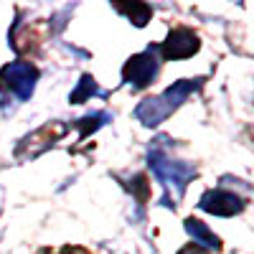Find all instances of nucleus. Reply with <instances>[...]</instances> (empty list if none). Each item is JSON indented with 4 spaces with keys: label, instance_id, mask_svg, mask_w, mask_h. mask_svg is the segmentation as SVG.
Returning a JSON list of instances; mask_svg holds the SVG:
<instances>
[{
    "label": "nucleus",
    "instance_id": "0eeeda50",
    "mask_svg": "<svg viewBox=\"0 0 254 254\" xmlns=\"http://www.w3.org/2000/svg\"><path fill=\"white\" fill-rule=\"evenodd\" d=\"M66 130H69L66 125L51 122V125H46V127H41L38 132H33L31 137H26V140H23V145L18 147V153H23L26 147H28V150H31V155H38L41 150H46L49 145H54L56 140H61L64 135H66Z\"/></svg>",
    "mask_w": 254,
    "mask_h": 254
},
{
    "label": "nucleus",
    "instance_id": "f8f14e48",
    "mask_svg": "<svg viewBox=\"0 0 254 254\" xmlns=\"http://www.w3.org/2000/svg\"><path fill=\"white\" fill-rule=\"evenodd\" d=\"M178 254H206V249H201V247H196V244H186Z\"/></svg>",
    "mask_w": 254,
    "mask_h": 254
},
{
    "label": "nucleus",
    "instance_id": "423d86ee",
    "mask_svg": "<svg viewBox=\"0 0 254 254\" xmlns=\"http://www.w3.org/2000/svg\"><path fill=\"white\" fill-rule=\"evenodd\" d=\"M198 206L203 211H208V214H216V216H234L239 214V211H244L247 201L237 193H231V190H206V193L201 196Z\"/></svg>",
    "mask_w": 254,
    "mask_h": 254
},
{
    "label": "nucleus",
    "instance_id": "1a4fd4ad",
    "mask_svg": "<svg viewBox=\"0 0 254 254\" xmlns=\"http://www.w3.org/2000/svg\"><path fill=\"white\" fill-rule=\"evenodd\" d=\"M186 231L193 237V244H196V247H201V249L206 247V249L221 252V239H219L203 221H198V219H186Z\"/></svg>",
    "mask_w": 254,
    "mask_h": 254
},
{
    "label": "nucleus",
    "instance_id": "6e6552de",
    "mask_svg": "<svg viewBox=\"0 0 254 254\" xmlns=\"http://www.w3.org/2000/svg\"><path fill=\"white\" fill-rule=\"evenodd\" d=\"M46 38V31L41 23H18L13 33V46L18 54H36Z\"/></svg>",
    "mask_w": 254,
    "mask_h": 254
},
{
    "label": "nucleus",
    "instance_id": "9d476101",
    "mask_svg": "<svg viewBox=\"0 0 254 254\" xmlns=\"http://www.w3.org/2000/svg\"><path fill=\"white\" fill-rule=\"evenodd\" d=\"M120 13H127L132 20H135V26H145L147 20H150V5H145V3H132V5H122V3H117L115 5Z\"/></svg>",
    "mask_w": 254,
    "mask_h": 254
},
{
    "label": "nucleus",
    "instance_id": "f257e3e1",
    "mask_svg": "<svg viewBox=\"0 0 254 254\" xmlns=\"http://www.w3.org/2000/svg\"><path fill=\"white\" fill-rule=\"evenodd\" d=\"M198 87H201V79H181L178 84L168 87L160 97L145 99L140 107L135 110V115H137V120H140L142 125L153 127V125L163 122V120L171 115L176 107H181V102H186L188 94H193Z\"/></svg>",
    "mask_w": 254,
    "mask_h": 254
},
{
    "label": "nucleus",
    "instance_id": "7ed1b4c3",
    "mask_svg": "<svg viewBox=\"0 0 254 254\" xmlns=\"http://www.w3.org/2000/svg\"><path fill=\"white\" fill-rule=\"evenodd\" d=\"M158 66H160V61L155 56V49H147L142 54H135L127 59V64L122 66V79L127 84H132V89H142L155 81Z\"/></svg>",
    "mask_w": 254,
    "mask_h": 254
},
{
    "label": "nucleus",
    "instance_id": "20e7f679",
    "mask_svg": "<svg viewBox=\"0 0 254 254\" xmlns=\"http://www.w3.org/2000/svg\"><path fill=\"white\" fill-rule=\"evenodd\" d=\"M201 46V41L198 36L186 28V26H178L173 28L171 33H168V38L163 41V46H160V56L165 61H176V59H188V56H193Z\"/></svg>",
    "mask_w": 254,
    "mask_h": 254
},
{
    "label": "nucleus",
    "instance_id": "39448f33",
    "mask_svg": "<svg viewBox=\"0 0 254 254\" xmlns=\"http://www.w3.org/2000/svg\"><path fill=\"white\" fill-rule=\"evenodd\" d=\"M150 165H153L155 176H158L168 188H173V186H176V193H181V190L186 188V183L196 176V171H193L190 165L173 163V160L160 158V155H153V158H150Z\"/></svg>",
    "mask_w": 254,
    "mask_h": 254
},
{
    "label": "nucleus",
    "instance_id": "9b49d317",
    "mask_svg": "<svg viewBox=\"0 0 254 254\" xmlns=\"http://www.w3.org/2000/svg\"><path fill=\"white\" fill-rule=\"evenodd\" d=\"M99 92V87H97V81L92 79V76H81V81H79V89L71 94V102L74 104H79V102H84L89 94H97Z\"/></svg>",
    "mask_w": 254,
    "mask_h": 254
},
{
    "label": "nucleus",
    "instance_id": "f03ea898",
    "mask_svg": "<svg viewBox=\"0 0 254 254\" xmlns=\"http://www.w3.org/2000/svg\"><path fill=\"white\" fill-rule=\"evenodd\" d=\"M38 69L31 61H13L0 69V89L15 94L18 99H28L33 94Z\"/></svg>",
    "mask_w": 254,
    "mask_h": 254
},
{
    "label": "nucleus",
    "instance_id": "ddd939ff",
    "mask_svg": "<svg viewBox=\"0 0 254 254\" xmlns=\"http://www.w3.org/2000/svg\"><path fill=\"white\" fill-rule=\"evenodd\" d=\"M59 254H89L87 249H81V247H64Z\"/></svg>",
    "mask_w": 254,
    "mask_h": 254
}]
</instances>
